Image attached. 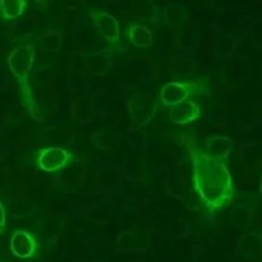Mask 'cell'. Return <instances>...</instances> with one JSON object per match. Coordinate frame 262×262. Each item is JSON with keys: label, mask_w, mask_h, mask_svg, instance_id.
<instances>
[{"label": "cell", "mask_w": 262, "mask_h": 262, "mask_svg": "<svg viewBox=\"0 0 262 262\" xmlns=\"http://www.w3.org/2000/svg\"><path fill=\"white\" fill-rule=\"evenodd\" d=\"M192 163V184L194 191L209 212H215L228 205L234 194L231 175L222 160L187 144Z\"/></svg>", "instance_id": "obj_1"}, {"label": "cell", "mask_w": 262, "mask_h": 262, "mask_svg": "<svg viewBox=\"0 0 262 262\" xmlns=\"http://www.w3.org/2000/svg\"><path fill=\"white\" fill-rule=\"evenodd\" d=\"M36 50L33 44H23L12 49L7 57V66L17 81L21 103L32 117L36 118L37 104L30 84V73L35 61Z\"/></svg>", "instance_id": "obj_2"}, {"label": "cell", "mask_w": 262, "mask_h": 262, "mask_svg": "<svg viewBox=\"0 0 262 262\" xmlns=\"http://www.w3.org/2000/svg\"><path fill=\"white\" fill-rule=\"evenodd\" d=\"M208 89L205 80H190L185 82H169L160 91L161 103L166 107H174L194 94L204 93Z\"/></svg>", "instance_id": "obj_3"}, {"label": "cell", "mask_w": 262, "mask_h": 262, "mask_svg": "<svg viewBox=\"0 0 262 262\" xmlns=\"http://www.w3.org/2000/svg\"><path fill=\"white\" fill-rule=\"evenodd\" d=\"M74 158V155L62 147L50 146L40 149L37 156V166L44 172L53 173L63 169Z\"/></svg>", "instance_id": "obj_4"}, {"label": "cell", "mask_w": 262, "mask_h": 262, "mask_svg": "<svg viewBox=\"0 0 262 262\" xmlns=\"http://www.w3.org/2000/svg\"><path fill=\"white\" fill-rule=\"evenodd\" d=\"M38 242L28 230L16 229L12 232L9 241L11 253L20 259H30L38 252Z\"/></svg>", "instance_id": "obj_5"}, {"label": "cell", "mask_w": 262, "mask_h": 262, "mask_svg": "<svg viewBox=\"0 0 262 262\" xmlns=\"http://www.w3.org/2000/svg\"><path fill=\"white\" fill-rule=\"evenodd\" d=\"M99 34L111 44H118L120 41V26L115 16L103 10H95L89 13Z\"/></svg>", "instance_id": "obj_6"}, {"label": "cell", "mask_w": 262, "mask_h": 262, "mask_svg": "<svg viewBox=\"0 0 262 262\" xmlns=\"http://www.w3.org/2000/svg\"><path fill=\"white\" fill-rule=\"evenodd\" d=\"M201 117V108L198 103L188 99L171 107L169 112L170 121L177 125H186Z\"/></svg>", "instance_id": "obj_7"}, {"label": "cell", "mask_w": 262, "mask_h": 262, "mask_svg": "<svg viewBox=\"0 0 262 262\" xmlns=\"http://www.w3.org/2000/svg\"><path fill=\"white\" fill-rule=\"evenodd\" d=\"M127 35L130 42L140 49L149 48L154 41L151 31L144 25H133Z\"/></svg>", "instance_id": "obj_8"}, {"label": "cell", "mask_w": 262, "mask_h": 262, "mask_svg": "<svg viewBox=\"0 0 262 262\" xmlns=\"http://www.w3.org/2000/svg\"><path fill=\"white\" fill-rule=\"evenodd\" d=\"M28 5L24 0H1L0 13L4 19H14L19 17Z\"/></svg>", "instance_id": "obj_9"}, {"label": "cell", "mask_w": 262, "mask_h": 262, "mask_svg": "<svg viewBox=\"0 0 262 262\" xmlns=\"http://www.w3.org/2000/svg\"><path fill=\"white\" fill-rule=\"evenodd\" d=\"M7 228V216L4 203L0 200V235L4 234Z\"/></svg>", "instance_id": "obj_10"}, {"label": "cell", "mask_w": 262, "mask_h": 262, "mask_svg": "<svg viewBox=\"0 0 262 262\" xmlns=\"http://www.w3.org/2000/svg\"><path fill=\"white\" fill-rule=\"evenodd\" d=\"M0 262H4V261H2V260H1V259H0Z\"/></svg>", "instance_id": "obj_11"}]
</instances>
